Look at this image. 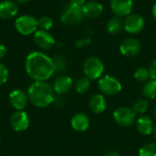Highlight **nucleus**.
I'll return each mask as SVG.
<instances>
[{
	"label": "nucleus",
	"mask_w": 156,
	"mask_h": 156,
	"mask_svg": "<svg viewBox=\"0 0 156 156\" xmlns=\"http://www.w3.org/2000/svg\"><path fill=\"white\" fill-rule=\"evenodd\" d=\"M91 43V39L90 37H82L80 39H78L75 42V47L78 48H82L87 46H89Z\"/></svg>",
	"instance_id": "c756f323"
},
{
	"label": "nucleus",
	"mask_w": 156,
	"mask_h": 156,
	"mask_svg": "<svg viewBox=\"0 0 156 156\" xmlns=\"http://www.w3.org/2000/svg\"><path fill=\"white\" fill-rule=\"evenodd\" d=\"M134 79L139 81V82H146L149 80L150 77V72L149 69L146 68H138L133 74Z\"/></svg>",
	"instance_id": "393cba45"
},
{
	"label": "nucleus",
	"mask_w": 156,
	"mask_h": 156,
	"mask_svg": "<svg viewBox=\"0 0 156 156\" xmlns=\"http://www.w3.org/2000/svg\"><path fill=\"white\" fill-rule=\"evenodd\" d=\"M25 70L34 81H47L55 73L53 59L42 51L30 52L25 60Z\"/></svg>",
	"instance_id": "f257e3e1"
},
{
	"label": "nucleus",
	"mask_w": 156,
	"mask_h": 156,
	"mask_svg": "<svg viewBox=\"0 0 156 156\" xmlns=\"http://www.w3.org/2000/svg\"><path fill=\"white\" fill-rule=\"evenodd\" d=\"M74 86H75V90L78 93L83 94L89 90V89L90 87V80L86 77H82V78H80L79 80H77Z\"/></svg>",
	"instance_id": "5701e85b"
},
{
	"label": "nucleus",
	"mask_w": 156,
	"mask_h": 156,
	"mask_svg": "<svg viewBox=\"0 0 156 156\" xmlns=\"http://www.w3.org/2000/svg\"><path fill=\"white\" fill-rule=\"evenodd\" d=\"M85 0H70V3L71 5H77V6H83V5L85 4Z\"/></svg>",
	"instance_id": "473e14b6"
},
{
	"label": "nucleus",
	"mask_w": 156,
	"mask_h": 156,
	"mask_svg": "<svg viewBox=\"0 0 156 156\" xmlns=\"http://www.w3.org/2000/svg\"><path fill=\"white\" fill-rule=\"evenodd\" d=\"M90 118L87 114L83 112H79L73 115L70 121L71 127L74 131L79 133H83L87 131L90 127Z\"/></svg>",
	"instance_id": "dca6fc26"
},
{
	"label": "nucleus",
	"mask_w": 156,
	"mask_h": 156,
	"mask_svg": "<svg viewBox=\"0 0 156 156\" xmlns=\"http://www.w3.org/2000/svg\"><path fill=\"white\" fill-rule=\"evenodd\" d=\"M149 72H150L151 79L156 80V59L152 61V63L149 67Z\"/></svg>",
	"instance_id": "7c9ffc66"
},
{
	"label": "nucleus",
	"mask_w": 156,
	"mask_h": 156,
	"mask_svg": "<svg viewBox=\"0 0 156 156\" xmlns=\"http://www.w3.org/2000/svg\"><path fill=\"white\" fill-rule=\"evenodd\" d=\"M154 118L156 119V108H155V110H154Z\"/></svg>",
	"instance_id": "4c0bfd02"
},
{
	"label": "nucleus",
	"mask_w": 156,
	"mask_h": 156,
	"mask_svg": "<svg viewBox=\"0 0 156 156\" xmlns=\"http://www.w3.org/2000/svg\"><path fill=\"white\" fill-rule=\"evenodd\" d=\"M133 6V0H111V9L118 17H126L132 13Z\"/></svg>",
	"instance_id": "f8f14e48"
},
{
	"label": "nucleus",
	"mask_w": 156,
	"mask_h": 156,
	"mask_svg": "<svg viewBox=\"0 0 156 156\" xmlns=\"http://www.w3.org/2000/svg\"><path fill=\"white\" fill-rule=\"evenodd\" d=\"M6 53H7V48H6V47H5L4 44L0 43V59L3 58L6 55Z\"/></svg>",
	"instance_id": "2f4dec72"
},
{
	"label": "nucleus",
	"mask_w": 156,
	"mask_h": 156,
	"mask_svg": "<svg viewBox=\"0 0 156 156\" xmlns=\"http://www.w3.org/2000/svg\"><path fill=\"white\" fill-rule=\"evenodd\" d=\"M104 72L103 62L95 56L88 57L83 62V73L90 80H100Z\"/></svg>",
	"instance_id": "7ed1b4c3"
},
{
	"label": "nucleus",
	"mask_w": 156,
	"mask_h": 156,
	"mask_svg": "<svg viewBox=\"0 0 156 156\" xmlns=\"http://www.w3.org/2000/svg\"><path fill=\"white\" fill-rule=\"evenodd\" d=\"M72 86H73V80L69 76L60 75L54 80L52 88L56 94L64 95L71 90Z\"/></svg>",
	"instance_id": "4468645a"
},
{
	"label": "nucleus",
	"mask_w": 156,
	"mask_h": 156,
	"mask_svg": "<svg viewBox=\"0 0 156 156\" xmlns=\"http://www.w3.org/2000/svg\"><path fill=\"white\" fill-rule=\"evenodd\" d=\"M144 17L136 13H131L123 20V28L130 34H138L144 28Z\"/></svg>",
	"instance_id": "6e6552de"
},
{
	"label": "nucleus",
	"mask_w": 156,
	"mask_h": 156,
	"mask_svg": "<svg viewBox=\"0 0 156 156\" xmlns=\"http://www.w3.org/2000/svg\"><path fill=\"white\" fill-rule=\"evenodd\" d=\"M37 21H38V29L48 31L53 27V20L49 16H41L39 19H37Z\"/></svg>",
	"instance_id": "bb28decb"
},
{
	"label": "nucleus",
	"mask_w": 156,
	"mask_h": 156,
	"mask_svg": "<svg viewBox=\"0 0 156 156\" xmlns=\"http://www.w3.org/2000/svg\"><path fill=\"white\" fill-rule=\"evenodd\" d=\"M66 103V101H65V98L63 97V95H55L54 97V100H53V102L52 104L57 107V108H62Z\"/></svg>",
	"instance_id": "c85d7f7f"
},
{
	"label": "nucleus",
	"mask_w": 156,
	"mask_h": 156,
	"mask_svg": "<svg viewBox=\"0 0 156 156\" xmlns=\"http://www.w3.org/2000/svg\"><path fill=\"white\" fill-rule=\"evenodd\" d=\"M18 13V6L12 0H3L0 2V18L12 19Z\"/></svg>",
	"instance_id": "2eb2a0df"
},
{
	"label": "nucleus",
	"mask_w": 156,
	"mask_h": 156,
	"mask_svg": "<svg viewBox=\"0 0 156 156\" xmlns=\"http://www.w3.org/2000/svg\"><path fill=\"white\" fill-rule=\"evenodd\" d=\"M84 14L82 6H77L69 4L60 16V21L62 24L67 26L78 25L84 19Z\"/></svg>",
	"instance_id": "423d86ee"
},
{
	"label": "nucleus",
	"mask_w": 156,
	"mask_h": 156,
	"mask_svg": "<svg viewBox=\"0 0 156 156\" xmlns=\"http://www.w3.org/2000/svg\"><path fill=\"white\" fill-rule=\"evenodd\" d=\"M90 109L94 113H101L106 110L107 101L103 94H94L89 101Z\"/></svg>",
	"instance_id": "6ab92c4d"
},
{
	"label": "nucleus",
	"mask_w": 156,
	"mask_h": 156,
	"mask_svg": "<svg viewBox=\"0 0 156 156\" xmlns=\"http://www.w3.org/2000/svg\"><path fill=\"white\" fill-rule=\"evenodd\" d=\"M142 48V44L139 39L134 37H129L124 39L121 46L120 51L125 57H133L137 55Z\"/></svg>",
	"instance_id": "ddd939ff"
},
{
	"label": "nucleus",
	"mask_w": 156,
	"mask_h": 156,
	"mask_svg": "<svg viewBox=\"0 0 156 156\" xmlns=\"http://www.w3.org/2000/svg\"><path fill=\"white\" fill-rule=\"evenodd\" d=\"M148 108H149V101L147 99H139L138 101L134 102L133 106V110L136 113V115L144 114L147 112Z\"/></svg>",
	"instance_id": "b1692460"
},
{
	"label": "nucleus",
	"mask_w": 156,
	"mask_h": 156,
	"mask_svg": "<svg viewBox=\"0 0 156 156\" xmlns=\"http://www.w3.org/2000/svg\"><path fill=\"white\" fill-rule=\"evenodd\" d=\"M135 124H136L137 131L141 134H143L144 136H148V135L152 134L153 132H154V125L152 120L148 116H141V117H139L136 120Z\"/></svg>",
	"instance_id": "a211bd4d"
},
{
	"label": "nucleus",
	"mask_w": 156,
	"mask_h": 156,
	"mask_svg": "<svg viewBox=\"0 0 156 156\" xmlns=\"http://www.w3.org/2000/svg\"><path fill=\"white\" fill-rule=\"evenodd\" d=\"M153 134H154V139H155V141H156V125L154 126V132H153Z\"/></svg>",
	"instance_id": "e433bc0d"
},
{
	"label": "nucleus",
	"mask_w": 156,
	"mask_h": 156,
	"mask_svg": "<svg viewBox=\"0 0 156 156\" xmlns=\"http://www.w3.org/2000/svg\"><path fill=\"white\" fill-rule=\"evenodd\" d=\"M143 95L146 99L154 100L156 98V80H149L145 82L144 88H143Z\"/></svg>",
	"instance_id": "412c9836"
},
{
	"label": "nucleus",
	"mask_w": 156,
	"mask_h": 156,
	"mask_svg": "<svg viewBox=\"0 0 156 156\" xmlns=\"http://www.w3.org/2000/svg\"><path fill=\"white\" fill-rule=\"evenodd\" d=\"M53 59V64H54V69L55 72L57 73H64L67 69H68V63L66 58L61 56V55H57L54 57Z\"/></svg>",
	"instance_id": "4be33fe9"
},
{
	"label": "nucleus",
	"mask_w": 156,
	"mask_h": 156,
	"mask_svg": "<svg viewBox=\"0 0 156 156\" xmlns=\"http://www.w3.org/2000/svg\"><path fill=\"white\" fill-rule=\"evenodd\" d=\"M8 99L10 105L16 111H24L29 102L27 92L24 91L21 89L13 90L9 93Z\"/></svg>",
	"instance_id": "1a4fd4ad"
},
{
	"label": "nucleus",
	"mask_w": 156,
	"mask_h": 156,
	"mask_svg": "<svg viewBox=\"0 0 156 156\" xmlns=\"http://www.w3.org/2000/svg\"><path fill=\"white\" fill-rule=\"evenodd\" d=\"M139 156H156V143L143 145L139 150Z\"/></svg>",
	"instance_id": "a878e982"
},
{
	"label": "nucleus",
	"mask_w": 156,
	"mask_h": 156,
	"mask_svg": "<svg viewBox=\"0 0 156 156\" xmlns=\"http://www.w3.org/2000/svg\"><path fill=\"white\" fill-rule=\"evenodd\" d=\"M103 156H120V154L115 151H108Z\"/></svg>",
	"instance_id": "72a5a7b5"
},
{
	"label": "nucleus",
	"mask_w": 156,
	"mask_h": 156,
	"mask_svg": "<svg viewBox=\"0 0 156 156\" xmlns=\"http://www.w3.org/2000/svg\"><path fill=\"white\" fill-rule=\"evenodd\" d=\"M107 30L111 34H119L123 29V21L121 19V17L114 16L112 17L107 22Z\"/></svg>",
	"instance_id": "aec40b11"
},
{
	"label": "nucleus",
	"mask_w": 156,
	"mask_h": 156,
	"mask_svg": "<svg viewBox=\"0 0 156 156\" xmlns=\"http://www.w3.org/2000/svg\"><path fill=\"white\" fill-rule=\"evenodd\" d=\"M113 119L118 125L122 127H130L136 122V113L133 109L122 106L114 111Z\"/></svg>",
	"instance_id": "0eeeda50"
},
{
	"label": "nucleus",
	"mask_w": 156,
	"mask_h": 156,
	"mask_svg": "<svg viewBox=\"0 0 156 156\" xmlns=\"http://www.w3.org/2000/svg\"><path fill=\"white\" fill-rule=\"evenodd\" d=\"M98 86L101 94L108 95V96L117 95L122 91V89L121 81L117 78L111 75L102 76L99 80Z\"/></svg>",
	"instance_id": "39448f33"
},
{
	"label": "nucleus",
	"mask_w": 156,
	"mask_h": 156,
	"mask_svg": "<svg viewBox=\"0 0 156 156\" xmlns=\"http://www.w3.org/2000/svg\"><path fill=\"white\" fill-rule=\"evenodd\" d=\"M152 14H153V17L154 19L156 21V3L154 4V7H153V10H152Z\"/></svg>",
	"instance_id": "f704fd0d"
},
{
	"label": "nucleus",
	"mask_w": 156,
	"mask_h": 156,
	"mask_svg": "<svg viewBox=\"0 0 156 156\" xmlns=\"http://www.w3.org/2000/svg\"><path fill=\"white\" fill-rule=\"evenodd\" d=\"M29 102L37 108H47L52 104L55 92L47 81H34L27 90Z\"/></svg>",
	"instance_id": "f03ea898"
},
{
	"label": "nucleus",
	"mask_w": 156,
	"mask_h": 156,
	"mask_svg": "<svg viewBox=\"0 0 156 156\" xmlns=\"http://www.w3.org/2000/svg\"><path fill=\"white\" fill-rule=\"evenodd\" d=\"M9 78V71L5 65L0 63V86L5 84Z\"/></svg>",
	"instance_id": "cd10ccee"
},
{
	"label": "nucleus",
	"mask_w": 156,
	"mask_h": 156,
	"mask_svg": "<svg viewBox=\"0 0 156 156\" xmlns=\"http://www.w3.org/2000/svg\"><path fill=\"white\" fill-rule=\"evenodd\" d=\"M33 37L36 45L41 50H49L56 44V40L54 37L48 31L46 30H42V29L37 30L36 33L33 35Z\"/></svg>",
	"instance_id": "9b49d317"
},
{
	"label": "nucleus",
	"mask_w": 156,
	"mask_h": 156,
	"mask_svg": "<svg viewBox=\"0 0 156 156\" xmlns=\"http://www.w3.org/2000/svg\"><path fill=\"white\" fill-rule=\"evenodd\" d=\"M83 14L88 18H97L103 12L102 5L98 1H89L82 6Z\"/></svg>",
	"instance_id": "f3484780"
},
{
	"label": "nucleus",
	"mask_w": 156,
	"mask_h": 156,
	"mask_svg": "<svg viewBox=\"0 0 156 156\" xmlns=\"http://www.w3.org/2000/svg\"><path fill=\"white\" fill-rule=\"evenodd\" d=\"M15 27L23 36L34 35L38 30V21L31 15H22L16 19Z\"/></svg>",
	"instance_id": "20e7f679"
},
{
	"label": "nucleus",
	"mask_w": 156,
	"mask_h": 156,
	"mask_svg": "<svg viewBox=\"0 0 156 156\" xmlns=\"http://www.w3.org/2000/svg\"><path fill=\"white\" fill-rule=\"evenodd\" d=\"M29 0H16V3H18V4H26V3H27Z\"/></svg>",
	"instance_id": "c9c22d12"
},
{
	"label": "nucleus",
	"mask_w": 156,
	"mask_h": 156,
	"mask_svg": "<svg viewBox=\"0 0 156 156\" xmlns=\"http://www.w3.org/2000/svg\"><path fill=\"white\" fill-rule=\"evenodd\" d=\"M29 123V115L25 111H16L10 118V125L12 129L17 133L26 131Z\"/></svg>",
	"instance_id": "9d476101"
},
{
	"label": "nucleus",
	"mask_w": 156,
	"mask_h": 156,
	"mask_svg": "<svg viewBox=\"0 0 156 156\" xmlns=\"http://www.w3.org/2000/svg\"><path fill=\"white\" fill-rule=\"evenodd\" d=\"M0 139H1V138H0Z\"/></svg>",
	"instance_id": "58836bf2"
}]
</instances>
